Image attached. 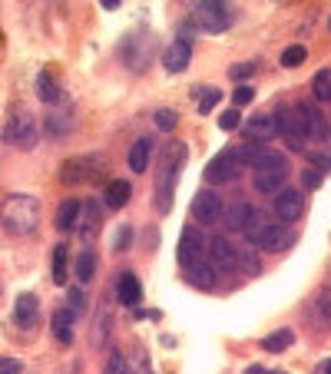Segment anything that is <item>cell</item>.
Here are the masks:
<instances>
[{
  "label": "cell",
  "mask_w": 331,
  "mask_h": 374,
  "mask_svg": "<svg viewBox=\"0 0 331 374\" xmlns=\"http://www.w3.org/2000/svg\"><path fill=\"white\" fill-rule=\"evenodd\" d=\"M156 57V37L146 33V30H132L126 33L123 43H120V60H123V67L132 70V73H146Z\"/></svg>",
  "instance_id": "3"
},
{
  "label": "cell",
  "mask_w": 331,
  "mask_h": 374,
  "mask_svg": "<svg viewBox=\"0 0 331 374\" xmlns=\"http://www.w3.org/2000/svg\"><path fill=\"white\" fill-rule=\"evenodd\" d=\"M312 96L318 103H331V67L318 70L312 77Z\"/></svg>",
  "instance_id": "33"
},
{
  "label": "cell",
  "mask_w": 331,
  "mask_h": 374,
  "mask_svg": "<svg viewBox=\"0 0 331 374\" xmlns=\"http://www.w3.org/2000/svg\"><path fill=\"white\" fill-rule=\"evenodd\" d=\"M246 374H272V371H265V368H258V365H252V368H248V371Z\"/></svg>",
  "instance_id": "50"
},
{
  "label": "cell",
  "mask_w": 331,
  "mask_h": 374,
  "mask_svg": "<svg viewBox=\"0 0 331 374\" xmlns=\"http://www.w3.org/2000/svg\"><path fill=\"white\" fill-rule=\"evenodd\" d=\"M238 176V159H236V149H222V153L212 156V163L206 166V183L212 186H226Z\"/></svg>",
  "instance_id": "10"
},
{
  "label": "cell",
  "mask_w": 331,
  "mask_h": 374,
  "mask_svg": "<svg viewBox=\"0 0 331 374\" xmlns=\"http://www.w3.org/2000/svg\"><path fill=\"white\" fill-rule=\"evenodd\" d=\"M132 245V229L130 225H120V229L113 232V252H126Z\"/></svg>",
  "instance_id": "41"
},
{
  "label": "cell",
  "mask_w": 331,
  "mask_h": 374,
  "mask_svg": "<svg viewBox=\"0 0 331 374\" xmlns=\"http://www.w3.org/2000/svg\"><path fill=\"white\" fill-rule=\"evenodd\" d=\"M312 321L315 328H331V288H322L312 301Z\"/></svg>",
  "instance_id": "24"
},
{
  "label": "cell",
  "mask_w": 331,
  "mask_h": 374,
  "mask_svg": "<svg viewBox=\"0 0 331 374\" xmlns=\"http://www.w3.org/2000/svg\"><path fill=\"white\" fill-rule=\"evenodd\" d=\"M222 212H226V229H228V232H242V225H246L252 205L238 199V202H232V205H228V209H222Z\"/></svg>",
  "instance_id": "30"
},
{
  "label": "cell",
  "mask_w": 331,
  "mask_h": 374,
  "mask_svg": "<svg viewBox=\"0 0 331 374\" xmlns=\"http://www.w3.org/2000/svg\"><path fill=\"white\" fill-rule=\"evenodd\" d=\"M246 136H248V143H252V146L272 143L275 136H278V133H275V113H256L246 123Z\"/></svg>",
  "instance_id": "17"
},
{
  "label": "cell",
  "mask_w": 331,
  "mask_h": 374,
  "mask_svg": "<svg viewBox=\"0 0 331 374\" xmlns=\"http://www.w3.org/2000/svg\"><path fill=\"white\" fill-rule=\"evenodd\" d=\"M100 4H103L106 10H116V7H120V4H123V0H100Z\"/></svg>",
  "instance_id": "49"
},
{
  "label": "cell",
  "mask_w": 331,
  "mask_h": 374,
  "mask_svg": "<svg viewBox=\"0 0 331 374\" xmlns=\"http://www.w3.org/2000/svg\"><path fill=\"white\" fill-rule=\"evenodd\" d=\"M275 215H278V222H285V225H292V222H298L305 215V196L298 189H278L275 192Z\"/></svg>",
  "instance_id": "11"
},
{
  "label": "cell",
  "mask_w": 331,
  "mask_h": 374,
  "mask_svg": "<svg viewBox=\"0 0 331 374\" xmlns=\"http://www.w3.org/2000/svg\"><path fill=\"white\" fill-rule=\"evenodd\" d=\"M106 374H132L130 371V361L123 358V351H120V348H113V351H110V358H106Z\"/></svg>",
  "instance_id": "38"
},
{
  "label": "cell",
  "mask_w": 331,
  "mask_h": 374,
  "mask_svg": "<svg viewBox=\"0 0 331 374\" xmlns=\"http://www.w3.org/2000/svg\"><path fill=\"white\" fill-rule=\"evenodd\" d=\"M0 374H23V361L20 358H0Z\"/></svg>",
  "instance_id": "45"
},
{
  "label": "cell",
  "mask_w": 331,
  "mask_h": 374,
  "mask_svg": "<svg viewBox=\"0 0 331 374\" xmlns=\"http://www.w3.org/2000/svg\"><path fill=\"white\" fill-rule=\"evenodd\" d=\"M315 374H331V361H325V365H318V371Z\"/></svg>",
  "instance_id": "51"
},
{
  "label": "cell",
  "mask_w": 331,
  "mask_h": 374,
  "mask_svg": "<svg viewBox=\"0 0 331 374\" xmlns=\"http://www.w3.org/2000/svg\"><path fill=\"white\" fill-rule=\"evenodd\" d=\"M4 143L30 153V149L40 143V123L33 119V113H27V109L17 106V109L7 116V123H4Z\"/></svg>",
  "instance_id": "5"
},
{
  "label": "cell",
  "mask_w": 331,
  "mask_h": 374,
  "mask_svg": "<svg viewBox=\"0 0 331 374\" xmlns=\"http://www.w3.org/2000/svg\"><path fill=\"white\" fill-rule=\"evenodd\" d=\"M0 222L10 235H33L40 229V199L14 192L0 202Z\"/></svg>",
  "instance_id": "2"
},
{
  "label": "cell",
  "mask_w": 331,
  "mask_h": 374,
  "mask_svg": "<svg viewBox=\"0 0 331 374\" xmlns=\"http://www.w3.org/2000/svg\"><path fill=\"white\" fill-rule=\"evenodd\" d=\"M152 119H156V126H159L162 133H172V129H176V123H179V116L172 113V109H156V116H152Z\"/></svg>",
  "instance_id": "40"
},
{
  "label": "cell",
  "mask_w": 331,
  "mask_h": 374,
  "mask_svg": "<svg viewBox=\"0 0 331 374\" xmlns=\"http://www.w3.org/2000/svg\"><path fill=\"white\" fill-rule=\"evenodd\" d=\"M302 186H308V189H318V186H322V173H315L312 166H308V169L302 173Z\"/></svg>",
  "instance_id": "48"
},
{
  "label": "cell",
  "mask_w": 331,
  "mask_h": 374,
  "mask_svg": "<svg viewBox=\"0 0 331 374\" xmlns=\"http://www.w3.org/2000/svg\"><path fill=\"white\" fill-rule=\"evenodd\" d=\"M295 242V232L285 222H265V229L256 235V245L262 252H285Z\"/></svg>",
  "instance_id": "12"
},
{
  "label": "cell",
  "mask_w": 331,
  "mask_h": 374,
  "mask_svg": "<svg viewBox=\"0 0 331 374\" xmlns=\"http://www.w3.org/2000/svg\"><path fill=\"white\" fill-rule=\"evenodd\" d=\"M66 245L53 249V285H66Z\"/></svg>",
  "instance_id": "37"
},
{
  "label": "cell",
  "mask_w": 331,
  "mask_h": 374,
  "mask_svg": "<svg viewBox=\"0 0 331 374\" xmlns=\"http://www.w3.org/2000/svg\"><path fill=\"white\" fill-rule=\"evenodd\" d=\"M312 169L315 173H331V156H325V153H312Z\"/></svg>",
  "instance_id": "47"
},
{
  "label": "cell",
  "mask_w": 331,
  "mask_h": 374,
  "mask_svg": "<svg viewBox=\"0 0 331 374\" xmlns=\"http://www.w3.org/2000/svg\"><path fill=\"white\" fill-rule=\"evenodd\" d=\"M202 249H206V239L196 232V225H186L179 235V265L189 269L196 262H202Z\"/></svg>",
  "instance_id": "15"
},
{
  "label": "cell",
  "mask_w": 331,
  "mask_h": 374,
  "mask_svg": "<svg viewBox=\"0 0 331 374\" xmlns=\"http://www.w3.org/2000/svg\"><path fill=\"white\" fill-rule=\"evenodd\" d=\"M14 321H17V328L30 331V328L40 321V298L37 295H20L17 301H14Z\"/></svg>",
  "instance_id": "19"
},
{
  "label": "cell",
  "mask_w": 331,
  "mask_h": 374,
  "mask_svg": "<svg viewBox=\"0 0 331 374\" xmlns=\"http://www.w3.org/2000/svg\"><path fill=\"white\" fill-rule=\"evenodd\" d=\"M275 133L285 139V146L288 149H305V129H302V119L295 116L292 106H282L278 113H275Z\"/></svg>",
  "instance_id": "8"
},
{
  "label": "cell",
  "mask_w": 331,
  "mask_h": 374,
  "mask_svg": "<svg viewBox=\"0 0 331 374\" xmlns=\"http://www.w3.org/2000/svg\"><path fill=\"white\" fill-rule=\"evenodd\" d=\"M37 96L43 100V103L57 106L60 100H63V90L57 87V80L50 77V73H40V77H37Z\"/></svg>",
  "instance_id": "32"
},
{
  "label": "cell",
  "mask_w": 331,
  "mask_h": 374,
  "mask_svg": "<svg viewBox=\"0 0 331 374\" xmlns=\"http://www.w3.org/2000/svg\"><path fill=\"white\" fill-rule=\"evenodd\" d=\"M292 345H295L292 328H278V331H272L268 338H262V348L265 351H272V355H282V351H288Z\"/></svg>",
  "instance_id": "29"
},
{
  "label": "cell",
  "mask_w": 331,
  "mask_h": 374,
  "mask_svg": "<svg viewBox=\"0 0 331 374\" xmlns=\"http://www.w3.org/2000/svg\"><path fill=\"white\" fill-rule=\"evenodd\" d=\"M192 219L199 225H216L222 219V199H219V192H212V189L199 192L196 199H192Z\"/></svg>",
  "instance_id": "13"
},
{
  "label": "cell",
  "mask_w": 331,
  "mask_h": 374,
  "mask_svg": "<svg viewBox=\"0 0 331 374\" xmlns=\"http://www.w3.org/2000/svg\"><path fill=\"white\" fill-rule=\"evenodd\" d=\"M116 298H120V305H126V308H136V305H140L142 285H140V279H136L132 272H123V275L116 279Z\"/></svg>",
  "instance_id": "22"
},
{
  "label": "cell",
  "mask_w": 331,
  "mask_h": 374,
  "mask_svg": "<svg viewBox=\"0 0 331 374\" xmlns=\"http://www.w3.org/2000/svg\"><path fill=\"white\" fill-rule=\"evenodd\" d=\"M219 100H222V90H206V93H202V100H199V113H202V116L212 113Z\"/></svg>",
  "instance_id": "42"
},
{
  "label": "cell",
  "mask_w": 331,
  "mask_h": 374,
  "mask_svg": "<svg viewBox=\"0 0 331 374\" xmlns=\"http://www.w3.org/2000/svg\"><path fill=\"white\" fill-rule=\"evenodd\" d=\"M192 10V23L206 33H222L228 27V4L226 0H186Z\"/></svg>",
  "instance_id": "6"
},
{
  "label": "cell",
  "mask_w": 331,
  "mask_h": 374,
  "mask_svg": "<svg viewBox=\"0 0 331 374\" xmlns=\"http://www.w3.org/2000/svg\"><path fill=\"white\" fill-rule=\"evenodd\" d=\"M262 229H265L262 212H256V209H252V212H248V219H246V225H242V232H246V239H248V242H256V235H258Z\"/></svg>",
  "instance_id": "39"
},
{
  "label": "cell",
  "mask_w": 331,
  "mask_h": 374,
  "mask_svg": "<svg viewBox=\"0 0 331 374\" xmlns=\"http://www.w3.org/2000/svg\"><path fill=\"white\" fill-rule=\"evenodd\" d=\"M182 166H186V146L179 139H169V143L159 149V163H156V192H152V205L159 215L172 209V192L182 176Z\"/></svg>",
  "instance_id": "1"
},
{
  "label": "cell",
  "mask_w": 331,
  "mask_h": 374,
  "mask_svg": "<svg viewBox=\"0 0 331 374\" xmlns=\"http://www.w3.org/2000/svg\"><path fill=\"white\" fill-rule=\"evenodd\" d=\"M186 279H189V285L196 288H216V269L209 265V262H196V265H189L186 269Z\"/></svg>",
  "instance_id": "27"
},
{
  "label": "cell",
  "mask_w": 331,
  "mask_h": 374,
  "mask_svg": "<svg viewBox=\"0 0 331 374\" xmlns=\"http://www.w3.org/2000/svg\"><path fill=\"white\" fill-rule=\"evenodd\" d=\"M209 265L216 272H232L236 269V245L226 239V235H216V239H209Z\"/></svg>",
  "instance_id": "14"
},
{
  "label": "cell",
  "mask_w": 331,
  "mask_h": 374,
  "mask_svg": "<svg viewBox=\"0 0 331 374\" xmlns=\"http://www.w3.org/2000/svg\"><path fill=\"white\" fill-rule=\"evenodd\" d=\"M106 179V159L103 156H73L60 166V183L63 186H93Z\"/></svg>",
  "instance_id": "4"
},
{
  "label": "cell",
  "mask_w": 331,
  "mask_h": 374,
  "mask_svg": "<svg viewBox=\"0 0 331 374\" xmlns=\"http://www.w3.org/2000/svg\"><path fill=\"white\" fill-rule=\"evenodd\" d=\"M149 156H152V139H149V136L136 139V143H132V149H130V169H132V173H146Z\"/></svg>",
  "instance_id": "26"
},
{
  "label": "cell",
  "mask_w": 331,
  "mask_h": 374,
  "mask_svg": "<svg viewBox=\"0 0 331 374\" xmlns=\"http://www.w3.org/2000/svg\"><path fill=\"white\" fill-rule=\"evenodd\" d=\"M328 30H331V17H328Z\"/></svg>",
  "instance_id": "52"
},
{
  "label": "cell",
  "mask_w": 331,
  "mask_h": 374,
  "mask_svg": "<svg viewBox=\"0 0 331 374\" xmlns=\"http://www.w3.org/2000/svg\"><path fill=\"white\" fill-rule=\"evenodd\" d=\"M192 63V43L186 40H172L166 53H162V67L169 70V73H182V70Z\"/></svg>",
  "instance_id": "20"
},
{
  "label": "cell",
  "mask_w": 331,
  "mask_h": 374,
  "mask_svg": "<svg viewBox=\"0 0 331 374\" xmlns=\"http://www.w3.org/2000/svg\"><path fill=\"white\" fill-rule=\"evenodd\" d=\"M236 269H242L246 275H258V272H262V262H258V255L252 252V245L236 249Z\"/></svg>",
  "instance_id": "34"
},
{
  "label": "cell",
  "mask_w": 331,
  "mask_h": 374,
  "mask_svg": "<svg viewBox=\"0 0 331 374\" xmlns=\"http://www.w3.org/2000/svg\"><path fill=\"white\" fill-rule=\"evenodd\" d=\"M238 119H242V116H238V109H226V113L219 116V129H236Z\"/></svg>",
  "instance_id": "46"
},
{
  "label": "cell",
  "mask_w": 331,
  "mask_h": 374,
  "mask_svg": "<svg viewBox=\"0 0 331 374\" xmlns=\"http://www.w3.org/2000/svg\"><path fill=\"white\" fill-rule=\"evenodd\" d=\"M282 67H288V70H295V67H302L305 60H308V50L302 47V43H295V47H285L282 50Z\"/></svg>",
  "instance_id": "36"
},
{
  "label": "cell",
  "mask_w": 331,
  "mask_h": 374,
  "mask_svg": "<svg viewBox=\"0 0 331 374\" xmlns=\"http://www.w3.org/2000/svg\"><path fill=\"white\" fill-rule=\"evenodd\" d=\"M76 113L73 109H66V106H60V109H50L47 119H43V129H47L50 136H57V139H63V136H70L76 129Z\"/></svg>",
  "instance_id": "18"
},
{
  "label": "cell",
  "mask_w": 331,
  "mask_h": 374,
  "mask_svg": "<svg viewBox=\"0 0 331 374\" xmlns=\"http://www.w3.org/2000/svg\"><path fill=\"white\" fill-rule=\"evenodd\" d=\"M80 209H83V202H80V199H63V202H60V209H57V229H60V232H76Z\"/></svg>",
  "instance_id": "23"
},
{
  "label": "cell",
  "mask_w": 331,
  "mask_h": 374,
  "mask_svg": "<svg viewBox=\"0 0 331 374\" xmlns=\"http://www.w3.org/2000/svg\"><path fill=\"white\" fill-rule=\"evenodd\" d=\"M73 318H76V315L70 311V308H66V311L60 308L57 315H53V338H57L63 348L73 345Z\"/></svg>",
  "instance_id": "25"
},
{
  "label": "cell",
  "mask_w": 331,
  "mask_h": 374,
  "mask_svg": "<svg viewBox=\"0 0 331 374\" xmlns=\"http://www.w3.org/2000/svg\"><path fill=\"white\" fill-rule=\"evenodd\" d=\"M252 96H256V90L242 83V87H236V93H232V103H236V106H248V103H252Z\"/></svg>",
  "instance_id": "44"
},
{
  "label": "cell",
  "mask_w": 331,
  "mask_h": 374,
  "mask_svg": "<svg viewBox=\"0 0 331 374\" xmlns=\"http://www.w3.org/2000/svg\"><path fill=\"white\" fill-rule=\"evenodd\" d=\"M132 196V186L126 179H113V183H106V205L110 209H123L126 202Z\"/></svg>",
  "instance_id": "28"
},
{
  "label": "cell",
  "mask_w": 331,
  "mask_h": 374,
  "mask_svg": "<svg viewBox=\"0 0 331 374\" xmlns=\"http://www.w3.org/2000/svg\"><path fill=\"white\" fill-rule=\"evenodd\" d=\"M103 225V205L96 199L83 202V209H80V222H76V232H80V239L83 242H93L96 232Z\"/></svg>",
  "instance_id": "16"
},
{
  "label": "cell",
  "mask_w": 331,
  "mask_h": 374,
  "mask_svg": "<svg viewBox=\"0 0 331 374\" xmlns=\"http://www.w3.org/2000/svg\"><path fill=\"white\" fill-rule=\"evenodd\" d=\"M288 173H292L288 159H285V156H278V153H272L262 166H256V189L265 192V196H272V192L285 189V179H288Z\"/></svg>",
  "instance_id": "7"
},
{
  "label": "cell",
  "mask_w": 331,
  "mask_h": 374,
  "mask_svg": "<svg viewBox=\"0 0 331 374\" xmlns=\"http://www.w3.org/2000/svg\"><path fill=\"white\" fill-rule=\"evenodd\" d=\"M140 374H149V371H140Z\"/></svg>",
  "instance_id": "53"
},
{
  "label": "cell",
  "mask_w": 331,
  "mask_h": 374,
  "mask_svg": "<svg viewBox=\"0 0 331 374\" xmlns=\"http://www.w3.org/2000/svg\"><path fill=\"white\" fill-rule=\"evenodd\" d=\"M256 70H258V63H252V60H248V63H236V67L228 70V73H232V80H238V83H242V80H252V77H256Z\"/></svg>",
  "instance_id": "43"
},
{
  "label": "cell",
  "mask_w": 331,
  "mask_h": 374,
  "mask_svg": "<svg viewBox=\"0 0 331 374\" xmlns=\"http://www.w3.org/2000/svg\"><path fill=\"white\" fill-rule=\"evenodd\" d=\"M295 116L302 119V129H305V139H315V143H325L328 139V119H325V113L318 109L315 103H298L292 106Z\"/></svg>",
  "instance_id": "9"
},
{
  "label": "cell",
  "mask_w": 331,
  "mask_h": 374,
  "mask_svg": "<svg viewBox=\"0 0 331 374\" xmlns=\"http://www.w3.org/2000/svg\"><path fill=\"white\" fill-rule=\"evenodd\" d=\"M110 335H113V305L103 301L93 318V348H106L110 345Z\"/></svg>",
  "instance_id": "21"
},
{
  "label": "cell",
  "mask_w": 331,
  "mask_h": 374,
  "mask_svg": "<svg viewBox=\"0 0 331 374\" xmlns=\"http://www.w3.org/2000/svg\"><path fill=\"white\" fill-rule=\"evenodd\" d=\"M73 275H76V282H93V275H96V255L90 249H83L80 255H76V262H73Z\"/></svg>",
  "instance_id": "31"
},
{
  "label": "cell",
  "mask_w": 331,
  "mask_h": 374,
  "mask_svg": "<svg viewBox=\"0 0 331 374\" xmlns=\"http://www.w3.org/2000/svg\"><path fill=\"white\" fill-rule=\"evenodd\" d=\"M66 308H70L73 315H86V308H90V298H86L83 288H66Z\"/></svg>",
  "instance_id": "35"
}]
</instances>
